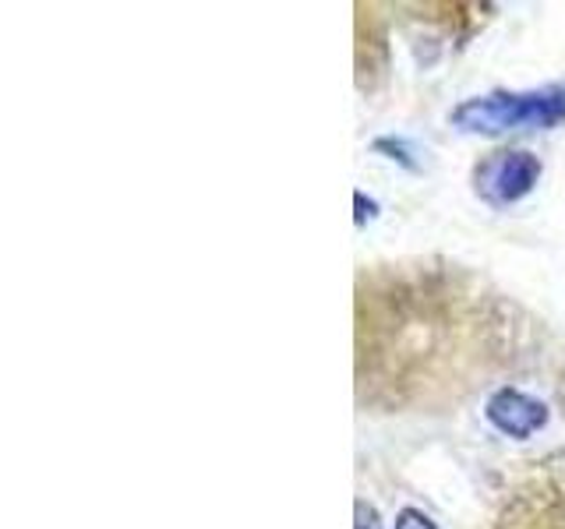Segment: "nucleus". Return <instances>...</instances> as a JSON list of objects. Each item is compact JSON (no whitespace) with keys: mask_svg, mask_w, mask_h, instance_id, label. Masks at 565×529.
Instances as JSON below:
<instances>
[{"mask_svg":"<svg viewBox=\"0 0 565 529\" xmlns=\"http://www.w3.org/2000/svg\"><path fill=\"white\" fill-rule=\"evenodd\" d=\"M353 202H358V208H364V194L358 191V194H353ZM364 216H375V202L367 205V212H361V216H358V223H364Z\"/></svg>","mask_w":565,"mask_h":529,"instance_id":"6","label":"nucleus"},{"mask_svg":"<svg viewBox=\"0 0 565 529\" xmlns=\"http://www.w3.org/2000/svg\"><path fill=\"white\" fill-rule=\"evenodd\" d=\"M393 529H438L428 516H424L420 508H403L396 516V526Z\"/></svg>","mask_w":565,"mask_h":529,"instance_id":"4","label":"nucleus"},{"mask_svg":"<svg viewBox=\"0 0 565 529\" xmlns=\"http://www.w3.org/2000/svg\"><path fill=\"white\" fill-rule=\"evenodd\" d=\"M537 181H541V159L523 152V149L491 152L473 173L477 194H481V198L494 208L523 202L526 194L537 187Z\"/></svg>","mask_w":565,"mask_h":529,"instance_id":"2","label":"nucleus"},{"mask_svg":"<svg viewBox=\"0 0 565 529\" xmlns=\"http://www.w3.org/2000/svg\"><path fill=\"white\" fill-rule=\"evenodd\" d=\"M484 417H488V423L494 431H502L505 438H520V441L530 438V434H537L547 423L544 402L520 392V388H499V392L488 399Z\"/></svg>","mask_w":565,"mask_h":529,"instance_id":"3","label":"nucleus"},{"mask_svg":"<svg viewBox=\"0 0 565 529\" xmlns=\"http://www.w3.org/2000/svg\"><path fill=\"white\" fill-rule=\"evenodd\" d=\"M353 529H382L379 511L371 508L367 501H358V505H353Z\"/></svg>","mask_w":565,"mask_h":529,"instance_id":"5","label":"nucleus"},{"mask_svg":"<svg viewBox=\"0 0 565 529\" xmlns=\"http://www.w3.org/2000/svg\"><path fill=\"white\" fill-rule=\"evenodd\" d=\"M565 120L562 88H537V93H491L459 102L452 123L470 134H505V131H544Z\"/></svg>","mask_w":565,"mask_h":529,"instance_id":"1","label":"nucleus"}]
</instances>
